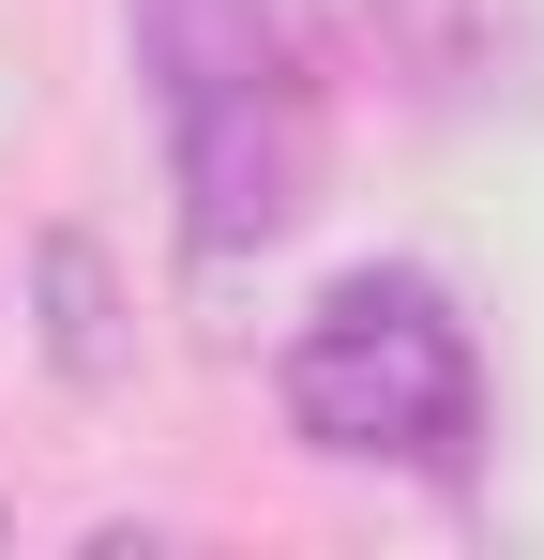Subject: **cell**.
Segmentation results:
<instances>
[{
    "label": "cell",
    "instance_id": "6da1fadb",
    "mask_svg": "<svg viewBox=\"0 0 544 560\" xmlns=\"http://www.w3.org/2000/svg\"><path fill=\"white\" fill-rule=\"evenodd\" d=\"M121 31H137L152 121H167L181 228L212 258L287 243L333 183V77H318L303 0H121Z\"/></svg>",
    "mask_w": 544,
    "mask_h": 560
},
{
    "label": "cell",
    "instance_id": "7a4b0ae2",
    "mask_svg": "<svg viewBox=\"0 0 544 560\" xmlns=\"http://www.w3.org/2000/svg\"><path fill=\"white\" fill-rule=\"evenodd\" d=\"M272 394H287V440L333 469H439L453 485L484 440V349L439 273H333L303 303Z\"/></svg>",
    "mask_w": 544,
    "mask_h": 560
},
{
    "label": "cell",
    "instance_id": "3957f363",
    "mask_svg": "<svg viewBox=\"0 0 544 560\" xmlns=\"http://www.w3.org/2000/svg\"><path fill=\"white\" fill-rule=\"evenodd\" d=\"M46 288H61V364L106 378V334H91V258H76V243H46Z\"/></svg>",
    "mask_w": 544,
    "mask_h": 560
},
{
    "label": "cell",
    "instance_id": "277c9868",
    "mask_svg": "<svg viewBox=\"0 0 544 560\" xmlns=\"http://www.w3.org/2000/svg\"><path fill=\"white\" fill-rule=\"evenodd\" d=\"M0 530H15V500H0Z\"/></svg>",
    "mask_w": 544,
    "mask_h": 560
}]
</instances>
